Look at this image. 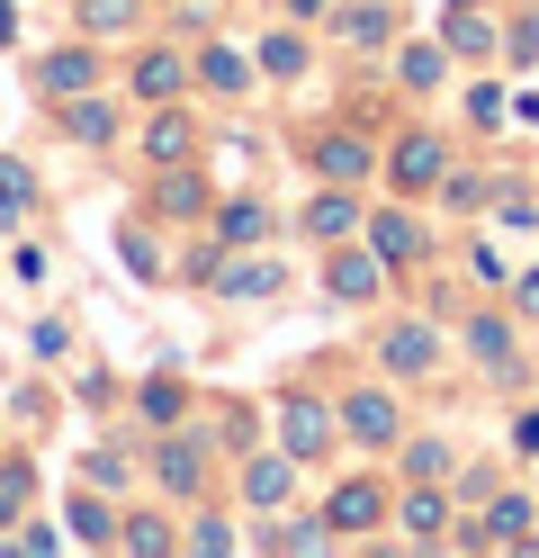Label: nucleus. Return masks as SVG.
Segmentation results:
<instances>
[{
	"mask_svg": "<svg viewBox=\"0 0 539 558\" xmlns=\"http://www.w3.org/2000/svg\"><path fill=\"white\" fill-rule=\"evenodd\" d=\"M342 433V405H323V397H279V441H287V460H323Z\"/></svg>",
	"mask_w": 539,
	"mask_h": 558,
	"instance_id": "nucleus-1",
	"label": "nucleus"
},
{
	"mask_svg": "<svg viewBox=\"0 0 539 558\" xmlns=\"http://www.w3.org/2000/svg\"><path fill=\"white\" fill-rule=\"evenodd\" d=\"M378 513H387V486H378V477H351V486H342V496H333V505H323V522H333V532H342V541H351V532H369V522H378Z\"/></svg>",
	"mask_w": 539,
	"mask_h": 558,
	"instance_id": "nucleus-2",
	"label": "nucleus"
},
{
	"mask_svg": "<svg viewBox=\"0 0 539 558\" xmlns=\"http://www.w3.org/2000/svg\"><path fill=\"white\" fill-rule=\"evenodd\" d=\"M378 361H387L395 378H422L431 361H441V333H431V325H395V333L378 342Z\"/></svg>",
	"mask_w": 539,
	"mask_h": 558,
	"instance_id": "nucleus-3",
	"label": "nucleus"
},
{
	"mask_svg": "<svg viewBox=\"0 0 539 558\" xmlns=\"http://www.w3.org/2000/svg\"><path fill=\"white\" fill-rule=\"evenodd\" d=\"M154 469H162V486H171V496H198V486H207V441H198V433H171Z\"/></svg>",
	"mask_w": 539,
	"mask_h": 558,
	"instance_id": "nucleus-4",
	"label": "nucleus"
},
{
	"mask_svg": "<svg viewBox=\"0 0 539 558\" xmlns=\"http://www.w3.org/2000/svg\"><path fill=\"white\" fill-rule=\"evenodd\" d=\"M207 279H216V298H279V289H287L279 262H216Z\"/></svg>",
	"mask_w": 539,
	"mask_h": 558,
	"instance_id": "nucleus-5",
	"label": "nucleus"
},
{
	"mask_svg": "<svg viewBox=\"0 0 539 558\" xmlns=\"http://www.w3.org/2000/svg\"><path fill=\"white\" fill-rule=\"evenodd\" d=\"M378 253H333V262H323V289H333L342 306H359V298H378Z\"/></svg>",
	"mask_w": 539,
	"mask_h": 558,
	"instance_id": "nucleus-6",
	"label": "nucleus"
},
{
	"mask_svg": "<svg viewBox=\"0 0 539 558\" xmlns=\"http://www.w3.org/2000/svg\"><path fill=\"white\" fill-rule=\"evenodd\" d=\"M441 181V135H395V190H431Z\"/></svg>",
	"mask_w": 539,
	"mask_h": 558,
	"instance_id": "nucleus-7",
	"label": "nucleus"
},
{
	"mask_svg": "<svg viewBox=\"0 0 539 558\" xmlns=\"http://www.w3.org/2000/svg\"><path fill=\"white\" fill-rule=\"evenodd\" d=\"M369 243H378V262H414L431 234H422V226L405 217V207H387V217H369Z\"/></svg>",
	"mask_w": 539,
	"mask_h": 558,
	"instance_id": "nucleus-8",
	"label": "nucleus"
},
{
	"mask_svg": "<svg viewBox=\"0 0 539 558\" xmlns=\"http://www.w3.org/2000/svg\"><path fill=\"white\" fill-rule=\"evenodd\" d=\"M306 234H323V243H342V234H359V207H351V181H333L315 207H306Z\"/></svg>",
	"mask_w": 539,
	"mask_h": 558,
	"instance_id": "nucleus-9",
	"label": "nucleus"
},
{
	"mask_svg": "<svg viewBox=\"0 0 539 558\" xmlns=\"http://www.w3.org/2000/svg\"><path fill=\"white\" fill-rule=\"evenodd\" d=\"M342 433H359V441H395V397L359 388V397L342 405Z\"/></svg>",
	"mask_w": 539,
	"mask_h": 558,
	"instance_id": "nucleus-10",
	"label": "nucleus"
},
{
	"mask_svg": "<svg viewBox=\"0 0 539 558\" xmlns=\"http://www.w3.org/2000/svg\"><path fill=\"white\" fill-rule=\"evenodd\" d=\"M315 171H323V181H369V145H359V135H323V145H315Z\"/></svg>",
	"mask_w": 539,
	"mask_h": 558,
	"instance_id": "nucleus-11",
	"label": "nucleus"
},
{
	"mask_svg": "<svg viewBox=\"0 0 539 558\" xmlns=\"http://www.w3.org/2000/svg\"><path fill=\"white\" fill-rule=\"evenodd\" d=\"M36 82H46L54 99H72V90L99 82V63H90V46H72V54H46V63H36Z\"/></svg>",
	"mask_w": 539,
	"mask_h": 558,
	"instance_id": "nucleus-12",
	"label": "nucleus"
},
{
	"mask_svg": "<svg viewBox=\"0 0 539 558\" xmlns=\"http://www.w3.org/2000/svg\"><path fill=\"white\" fill-rule=\"evenodd\" d=\"M467 352H477L486 369H503V378H522V369H513V325H503V316H477V325H467Z\"/></svg>",
	"mask_w": 539,
	"mask_h": 558,
	"instance_id": "nucleus-13",
	"label": "nucleus"
},
{
	"mask_svg": "<svg viewBox=\"0 0 539 558\" xmlns=\"http://www.w3.org/2000/svg\"><path fill=\"white\" fill-rule=\"evenodd\" d=\"M63 135H72V145H108V135H118V118H108L99 99L72 90V99H63Z\"/></svg>",
	"mask_w": 539,
	"mask_h": 558,
	"instance_id": "nucleus-14",
	"label": "nucleus"
},
{
	"mask_svg": "<svg viewBox=\"0 0 539 558\" xmlns=\"http://www.w3.org/2000/svg\"><path fill=\"white\" fill-rule=\"evenodd\" d=\"M198 82H207L216 99H243V90H252V73H243V54H225V46H207V54H198Z\"/></svg>",
	"mask_w": 539,
	"mask_h": 558,
	"instance_id": "nucleus-15",
	"label": "nucleus"
},
{
	"mask_svg": "<svg viewBox=\"0 0 539 558\" xmlns=\"http://www.w3.org/2000/svg\"><path fill=\"white\" fill-rule=\"evenodd\" d=\"M441 73H450L441 46H405V54H395V82H405V90H441Z\"/></svg>",
	"mask_w": 539,
	"mask_h": 558,
	"instance_id": "nucleus-16",
	"label": "nucleus"
},
{
	"mask_svg": "<svg viewBox=\"0 0 539 558\" xmlns=\"http://www.w3.org/2000/svg\"><path fill=\"white\" fill-rule=\"evenodd\" d=\"M144 162H189V118H154V135H144Z\"/></svg>",
	"mask_w": 539,
	"mask_h": 558,
	"instance_id": "nucleus-17",
	"label": "nucleus"
},
{
	"mask_svg": "<svg viewBox=\"0 0 539 558\" xmlns=\"http://www.w3.org/2000/svg\"><path fill=\"white\" fill-rule=\"evenodd\" d=\"M180 82H189V73H180V54H144L135 63V99H171Z\"/></svg>",
	"mask_w": 539,
	"mask_h": 558,
	"instance_id": "nucleus-18",
	"label": "nucleus"
},
{
	"mask_svg": "<svg viewBox=\"0 0 539 558\" xmlns=\"http://www.w3.org/2000/svg\"><path fill=\"white\" fill-rule=\"evenodd\" d=\"M441 513H450V505L431 496V477H414V496H405V532H414V541H441Z\"/></svg>",
	"mask_w": 539,
	"mask_h": 558,
	"instance_id": "nucleus-19",
	"label": "nucleus"
},
{
	"mask_svg": "<svg viewBox=\"0 0 539 558\" xmlns=\"http://www.w3.org/2000/svg\"><path fill=\"white\" fill-rule=\"evenodd\" d=\"M243 496L261 505V513H270V505H287V460H252V469H243Z\"/></svg>",
	"mask_w": 539,
	"mask_h": 558,
	"instance_id": "nucleus-20",
	"label": "nucleus"
},
{
	"mask_svg": "<svg viewBox=\"0 0 539 558\" xmlns=\"http://www.w3.org/2000/svg\"><path fill=\"white\" fill-rule=\"evenodd\" d=\"M82 27H90V37H126V27H135V0H82Z\"/></svg>",
	"mask_w": 539,
	"mask_h": 558,
	"instance_id": "nucleus-21",
	"label": "nucleus"
},
{
	"mask_svg": "<svg viewBox=\"0 0 539 558\" xmlns=\"http://www.w3.org/2000/svg\"><path fill=\"white\" fill-rule=\"evenodd\" d=\"M216 234H225V243H261V234H270V217H261L252 198H234L225 217H216Z\"/></svg>",
	"mask_w": 539,
	"mask_h": 558,
	"instance_id": "nucleus-22",
	"label": "nucleus"
},
{
	"mask_svg": "<svg viewBox=\"0 0 539 558\" xmlns=\"http://www.w3.org/2000/svg\"><path fill=\"white\" fill-rule=\"evenodd\" d=\"M342 37H351V46H387L395 19H387V10H342Z\"/></svg>",
	"mask_w": 539,
	"mask_h": 558,
	"instance_id": "nucleus-23",
	"label": "nucleus"
},
{
	"mask_svg": "<svg viewBox=\"0 0 539 558\" xmlns=\"http://www.w3.org/2000/svg\"><path fill=\"white\" fill-rule=\"evenodd\" d=\"M261 73L297 82V73H306V37H270V46H261Z\"/></svg>",
	"mask_w": 539,
	"mask_h": 558,
	"instance_id": "nucleus-24",
	"label": "nucleus"
},
{
	"mask_svg": "<svg viewBox=\"0 0 539 558\" xmlns=\"http://www.w3.org/2000/svg\"><path fill=\"white\" fill-rule=\"evenodd\" d=\"M162 217H207V190H198V181H180V171H171V181H162Z\"/></svg>",
	"mask_w": 539,
	"mask_h": 558,
	"instance_id": "nucleus-25",
	"label": "nucleus"
},
{
	"mask_svg": "<svg viewBox=\"0 0 539 558\" xmlns=\"http://www.w3.org/2000/svg\"><path fill=\"white\" fill-rule=\"evenodd\" d=\"M72 532H82V541H118V522H108V505L82 496V505H72Z\"/></svg>",
	"mask_w": 539,
	"mask_h": 558,
	"instance_id": "nucleus-26",
	"label": "nucleus"
},
{
	"mask_svg": "<svg viewBox=\"0 0 539 558\" xmlns=\"http://www.w3.org/2000/svg\"><path fill=\"white\" fill-rule=\"evenodd\" d=\"M450 46H458V54H486V46H494V27H486V19H467V10H458V19H450Z\"/></svg>",
	"mask_w": 539,
	"mask_h": 558,
	"instance_id": "nucleus-27",
	"label": "nucleus"
},
{
	"mask_svg": "<svg viewBox=\"0 0 539 558\" xmlns=\"http://www.w3.org/2000/svg\"><path fill=\"white\" fill-rule=\"evenodd\" d=\"M405 469H414V477H450V441H414Z\"/></svg>",
	"mask_w": 539,
	"mask_h": 558,
	"instance_id": "nucleus-28",
	"label": "nucleus"
},
{
	"mask_svg": "<svg viewBox=\"0 0 539 558\" xmlns=\"http://www.w3.org/2000/svg\"><path fill=\"white\" fill-rule=\"evenodd\" d=\"M0 198H10V207H27V198H36V181H27V162H10V154H0Z\"/></svg>",
	"mask_w": 539,
	"mask_h": 558,
	"instance_id": "nucleus-29",
	"label": "nucleus"
},
{
	"mask_svg": "<svg viewBox=\"0 0 539 558\" xmlns=\"http://www.w3.org/2000/svg\"><path fill=\"white\" fill-rule=\"evenodd\" d=\"M118 541H126V549H171L162 522H118Z\"/></svg>",
	"mask_w": 539,
	"mask_h": 558,
	"instance_id": "nucleus-30",
	"label": "nucleus"
},
{
	"mask_svg": "<svg viewBox=\"0 0 539 558\" xmlns=\"http://www.w3.org/2000/svg\"><path fill=\"white\" fill-rule=\"evenodd\" d=\"M144 414H154V424H171V414H180V388H171V378H154V388H144Z\"/></svg>",
	"mask_w": 539,
	"mask_h": 558,
	"instance_id": "nucleus-31",
	"label": "nucleus"
},
{
	"mask_svg": "<svg viewBox=\"0 0 539 558\" xmlns=\"http://www.w3.org/2000/svg\"><path fill=\"white\" fill-rule=\"evenodd\" d=\"M19 505H27V469H10V477H0V522H19Z\"/></svg>",
	"mask_w": 539,
	"mask_h": 558,
	"instance_id": "nucleus-32",
	"label": "nucleus"
},
{
	"mask_svg": "<svg viewBox=\"0 0 539 558\" xmlns=\"http://www.w3.org/2000/svg\"><path fill=\"white\" fill-rule=\"evenodd\" d=\"M513 54H522V63H530V54H539V10H530V19H522V27H513Z\"/></svg>",
	"mask_w": 539,
	"mask_h": 558,
	"instance_id": "nucleus-33",
	"label": "nucleus"
},
{
	"mask_svg": "<svg viewBox=\"0 0 539 558\" xmlns=\"http://www.w3.org/2000/svg\"><path fill=\"white\" fill-rule=\"evenodd\" d=\"M513 450H522V460H539V414H522V433H513Z\"/></svg>",
	"mask_w": 539,
	"mask_h": 558,
	"instance_id": "nucleus-34",
	"label": "nucleus"
},
{
	"mask_svg": "<svg viewBox=\"0 0 539 558\" xmlns=\"http://www.w3.org/2000/svg\"><path fill=\"white\" fill-rule=\"evenodd\" d=\"M522 316H539V270H522Z\"/></svg>",
	"mask_w": 539,
	"mask_h": 558,
	"instance_id": "nucleus-35",
	"label": "nucleus"
},
{
	"mask_svg": "<svg viewBox=\"0 0 539 558\" xmlns=\"http://www.w3.org/2000/svg\"><path fill=\"white\" fill-rule=\"evenodd\" d=\"M19 37V10H10V0H0V46H10Z\"/></svg>",
	"mask_w": 539,
	"mask_h": 558,
	"instance_id": "nucleus-36",
	"label": "nucleus"
},
{
	"mask_svg": "<svg viewBox=\"0 0 539 558\" xmlns=\"http://www.w3.org/2000/svg\"><path fill=\"white\" fill-rule=\"evenodd\" d=\"M287 10H297V19H315V10H323V0H287Z\"/></svg>",
	"mask_w": 539,
	"mask_h": 558,
	"instance_id": "nucleus-37",
	"label": "nucleus"
}]
</instances>
